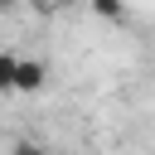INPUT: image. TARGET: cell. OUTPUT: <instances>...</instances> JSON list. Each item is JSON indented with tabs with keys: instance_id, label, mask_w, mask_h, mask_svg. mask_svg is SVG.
I'll use <instances>...</instances> for the list:
<instances>
[{
	"instance_id": "6da1fadb",
	"label": "cell",
	"mask_w": 155,
	"mask_h": 155,
	"mask_svg": "<svg viewBox=\"0 0 155 155\" xmlns=\"http://www.w3.org/2000/svg\"><path fill=\"white\" fill-rule=\"evenodd\" d=\"M48 78V63L44 58H19V73H15V92H39Z\"/></svg>"
},
{
	"instance_id": "7a4b0ae2",
	"label": "cell",
	"mask_w": 155,
	"mask_h": 155,
	"mask_svg": "<svg viewBox=\"0 0 155 155\" xmlns=\"http://www.w3.org/2000/svg\"><path fill=\"white\" fill-rule=\"evenodd\" d=\"M15 73H19V58L10 48H0V92H15Z\"/></svg>"
},
{
	"instance_id": "3957f363",
	"label": "cell",
	"mask_w": 155,
	"mask_h": 155,
	"mask_svg": "<svg viewBox=\"0 0 155 155\" xmlns=\"http://www.w3.org/2000/svg\"><path fill=\"white\" fill-rule=\"evenodd\" d=\"M92 10H97L102 19H126V5H111V0H97Z\"/></svg>"
},
{
	"instance_id": "277c9868",
	"label": "cell",
	"mask_w": 155,
	"mask_h": 155,
	"mask_svg": "<svg viewBox=\"0 0 155 155\" xmlns=\"http://www.w3.org/2000/svg\"><path fill=\"white\" fill-rule=\"evenodd\" d=\"M10 155H48V150H44L39 140H15V150H10Z\"/></svg>"
}]
</instances>
